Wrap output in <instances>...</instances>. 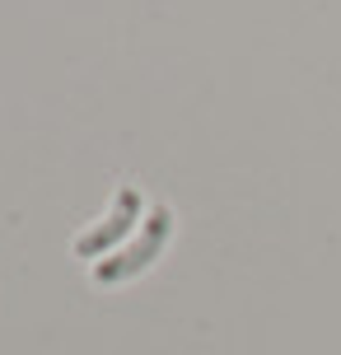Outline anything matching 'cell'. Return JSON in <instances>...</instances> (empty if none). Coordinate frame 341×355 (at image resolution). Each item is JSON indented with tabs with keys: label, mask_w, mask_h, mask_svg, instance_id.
I'll list each match as a JSON object with an SVG mask.
<instances>
[{
	"label": "cell",
	"mask_w": 341,
	"mask_h": 355,
	"mask_svg": "<svg viewBox=\"0 0 341 355\" xmlns=\"http://www.w3.org/2000/svg\"><path fill=\"white\" fill-rule=\"evenodd\" d=\"M168 234H173V211H168V206H150V215L141 220V234H136L122 252L98 257L94 281H98V285H117V281H131V276L150 271L155 257L164 252V243H168Z\"/></svg>",
	"instance_id": "6da1fadb"
},
{
	"label": "cell",
	"mask_w": 341,
	"mask_h": 355,
	"mask_svg": "<svg viewBox=\"0 0 341 355\" xmlns=\"http://www.w3.org/2000/svg\"><path fill=\"white\" fill-rule=\"evenodd\" d=\"M141 220H145L141 192H136V187H122L117 201H112V211L103 215L89 234H80V239H75V252H80V257H108V248H117L131 230H141Z\"/></svg>",
	"instance_id": "7a4b0ae2"
}]
</instances>
